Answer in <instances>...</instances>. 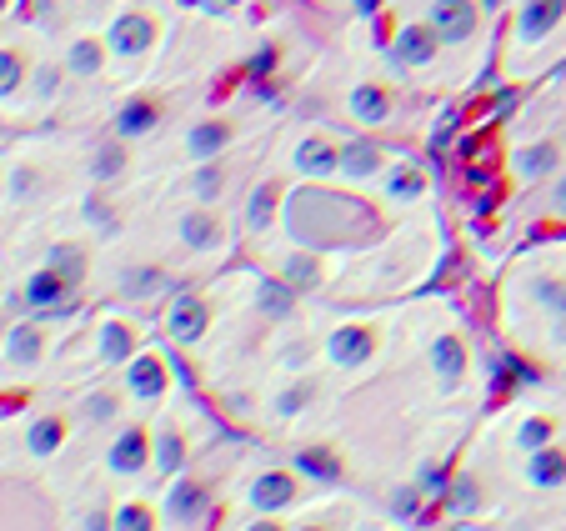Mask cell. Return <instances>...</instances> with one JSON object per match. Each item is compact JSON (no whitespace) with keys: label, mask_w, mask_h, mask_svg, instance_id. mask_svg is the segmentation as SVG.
<instances>
[{"label":"cell","mask_w":566,"mask_h":531,"mask_svg":"<svg viewBox=\"0 0 566 531\" xmlns=\"http://www.w3.org/2000/svg\"><path fill=\"white\" fill-rule=\"evenodd\" d=\"M286 226L301 246H331L341 236H351L356 226H366V211L351 201V196H336V191H321V186H306L286 201Z\"/></svg>","instance_id":"cell-1"},{"label":"cell","mask_w":566,"mask_h":531,"mask_svg":"<svg viewBox=\"0 0 566 531\" xmlns=\"http://www.w3.org/2000/svg\"><path fill=\"white\" fill-rule=\"evenodd\" d=\"M481 26V11H476V0H436L431 6V31L441 46H461L471 41Z\"/></svg>","instance_id":"cell-2"},{"label":"cell","mask_w":566,"mask_h":531,"mask_svg":"<svg viewBox=\"0 0 566 531\" xmlns=\"http://www.w3.org/2000/svg\"><path fill=\"white\" fill-rule=\"evenodd\" d=\"M326 351H331V361H336V366H366V361L376 356V331H371V326H361V321H346V326H336V331H331Z\"/></svg>","instance_id":"cell-3"},{"label":"cell","mask_w":566,"mask_h":531,"mask_svg":"<svg viewBox=\"0 0 566 531\" xmlns=\"http://www.w3.org/2000/svg\"><path fill=\"white\" fill-rule=\"evenodd\" d=\"M26 306L31 311H41V316H61L66 306H71V281L61 276V271H36L31 281H26Z\"/></svg>","instance_id":"cell-4"},{"label":"cell","mask_w":566,"mask_h":531,"mask_svg":"<svg viewBox=\"0 0 566 531\" xmlns=\"http://www.w3.org/2000/svg\"><path fill=\"white\" fill-rule=\"evenodd\" d=\"M106 461H111L116 476H136V471H146V466H151V436H146L141 426H126V431L111 441Z\"/></svg>","instance_id":"cell-5"},{"label":"cell","mask_w":566,"mask_h":531,"mask_svg":"<svg viewBox=\"0 0 566 531\" xmlns=\"http://www.w3.org/2000/svg\"><path fill=\"white\" fill-rule=\"evenodd\" d=\"M296 501V476L291 471H261L256 481H251V506L261 511V516H271V511H281V506H291Z\"/></svg>","instance_id":"cell-6"},{"label":"cell","mask_w":566,"mask_h":531,"mask_svg":"<svg viewBox=\"0 0 566 531\" xmlns=\"http://www.w3.org/2000/svg\"><path fill=\"white\" fill-rule=\"evenodd\" d=\"M166 326H171V336H176V341H201V336H206V326H211V311H206V301H201V296H176V301H171Z\"/></svg>","instance_id":"cell-7"},{"label":"cell","mask_w":566,"mask_h":531,"mask_svg":"<svg viewBox=\"0 0 566 531\" xmlns=\"http://www.w3.org/2000/svg\"><path fill=\"white\" fill-rule=\"evenodd\" d=\"M151 41H156L151 16H121L111 26V51L116 56H141V51H151Z\"/></svg>","instance_id":"cell-8"},{"label":"cell","mask_w":566,"mask_h":531,"mask_svg":"<svg viewBox=\"0 0 566 531\" xmlns=\"http://www.w3.org/2000/svg\"><path fill=\"white\" fill-rule=\"evenodd\" d=\"M166 366H161V356H131V371H126V386H131V396H141V401H156V396H166Z\"/></svg>","instance_id":"cell-9"},{"label":"cell","mask_w":566,"mask_h":531,"mask_svg":"<svg viewBox=\"0 0 566 531\" xmlns=\"http://www.w3.org/2000/svg\"><path fill=\"white\" fill-rule=\"evenodd\" d=\"M561 16H566V0H526L521 6V36L541 41V36H551L561 26Z\"/></svg>","instance_id":"cell-10"},{"label":"cell","mask_w":566,"mask_h":531,"mask_svg":"<svg viewBox=\"0 0 566 531\" xmlns=\"http://www.w3.org/2000/svg\"><path fill=\"white\" fill-rule=\"evenodd\" d=\"M296 171H306V176H331V171H341V156H336V146H331L326 136H306V141L296 146Z\"/></svg>","instance_id":"cell-11"},{"label":"cell","mask_w":566,"mask_h":531,"mask_svg":"<svg viewBox=\"0 0 566 531\" xmlns=\"http://www.w3.org/2000/svg\"><path fill=\"white\" fill-rule=\"evenodd\" d=\"M431 366H436V381L441 386H456L466 376V346L456 336H436L431 341Z\"/></svg>","instance_id":"cell-12"},{"label":"cell","mask_w":566,"mask_h":531,"mask_svg":"<svg viewBox=\"0 0 566 531\" xmlns=\"http://www.w3.org/2000/svg\"><path fill=\"white\" fill-rule=\"evenodd\" d=\"M436 31L431 26H406L401 36H396V56L406 61V66H431L436 61Z\"/></svg>","instance_id":"cell-13"},{"label":"cell","mask_w":566,"mask_h":531,"mask_svg":"<svg viewBox=\"0 0 566 531\" xmlns=\"http://www.w3.org/2000/svg\"><path fill=\"white\" fill-rule=\"evenodd\" d=\"M231 146V126L226 121H201V126H191V136H186V151L196 156V161H206L211 166V156H221Z\"/></svg>","instance_id":"cell-14"},{"label":"cell","mask_w":566,"mask_h":531,"mask_svg":"<svg viewBox=\"0 0 566 531\" xmlns=\"http://www.w3.org/2000/svg\"><path fill=\"white\" fill-rule=\"evenodd\" d=\"M171 516L176 521H196L201 511H206V486L196 481V476H176V486H171Z\"/></svg>","instance_id":"cell-15"},{"label":"cell","mask_w":566,"mask_h":531,"mask_svg":"<svg viewBox=\"0 0 566 531\" xmlns=\"http://www.w3.org/2000/svg\"><path fill=\"white\" fill-rule=\"evenodd\" d=\"M526 481H531V486H561V481H566V451H556V446L531 451V461H526Z\"/></svg>","instance_id":"cell-16"},{"label":"cell","mask_w":566,"mask_h":531,"mask_svg":"<svg viewBox=\"0 0 566 531\" xmlns=\"http://www.w3.org/2000/svg\"><path fill=\"white\" fill-rule=\"evenodd\" d=\"M181 241H186L191 251H211V246L221 241V221H216L211 211H186V216H181Z\"/></svg>","instance_id":"cell-17"},{"label":"cell","mask_w":566,"mask_h":531,"mask_svg":"<svg viewBox=\"0 0 566 531\" xmlns=\"http://www.w3.org/2000/svg\"><path fill=\"white\" fill-rule=\"evenodd\" d=\"M296 471L301 476H316V481H336L341 476V456L331 446H301L296 451Z\"/></svg>","instance_id":"cell-18"},{"label":"cell","mask_w":566,"mask_h":531,"mask_svg":"<svg viewBox=\"0 0 566 531\" xmlns=\"http://www.w3.org/2000/svg\"><path fill=\"white\" fill-rule=\"evenodd\" d=\"M156 121H161L156 101H126L121 116H116V131L121 136H146V131H156Z\"/></svg>","instance_id":"cell-19"},{"label":"cell","mask_w":566,"mask_h":531,"mask_svg":"<svg viewBox=\"0 0 566 531\" xmlns=\"http://www.w3.org/2000/svg\"><path fill=\"white\" fill-rule=\"evenodd\" d=\"M386 111H391V96H386L381 86H356V91H351V116H356V121L376 126V121H386Z\"/></svg>","instance_id":"cell-20"},{"label":"cell","mask_w":566,"mask_h":531,"mask_svg":"<svg viewBox=\"0 0 566 531\" xmlns=\"http://www.w3.org/2000/svg\"><path fill=\"white\" fill-rule=\"evenodd\" d=\"M256 306H261L266 316H291V306H296V291H291L281 276H266V281L256 286Z\"/></svg>","instance_id":"cell-21"},{"label":"cell","mask_w":566,"mask_h":531,"mask_svg":"<svg viewBox=\"0 0 566 531\" xmlns=\"http://www.w3.org/2000/svg\"><path fill=\"white\" fill-rule=\"evenodd\" d=\"M101 356L106 361H131L136 356V336H131L126 321H106L101 326Z\"/></svg>","instance_id":"cell-22"},{"label":"cell","mask_w":566,"mask_h":531,"mask_svg":"<svg viewBox=\"0 0 566 531\" xmlns=\"http://www.w3.org/2000/svg\"><path fill=\"white\" fill-rule=\"evenodd\" d=\"M41 351H46V341H41V331H36V326H16V331L6 336V356H11L16 366L41 361Z\"/></svg>","instance_id":"cell-23"},{"label":"cell","mask_w":566,"mask_h":531,"mask_svg":"<svg viewBox=\"0 0 566 531\" xmlns=\"http://www.w3.org/2000/svg\"><path fill=\"white\" fill-rule=\"evenodd\" d=\"M26 441H31L36 456H51V451H61V441H66V421H61V416H41Z\"/></svg>","instance_id":"cell-24"},{"label":"cell","mask_w":566,"mask_h":531,"mask_svg":"<svg viewBox=\"0 0 566 531\" xmlns=\"http://www.w3.org/2000/svg\"><path fill=\"white\" fill-rule=\"evenodd\" d=\"M276 201H281V191H276V186H261V191L246 201V226H251V231H266L271 216H276Z\"/></svg>","instance_id":"cell-25"},{"label":"cell","mask_w":566,"mask_h":531,"mask_svg":"<svg viewBox=\"0 0 566 531\" xmlns=\"http://www.w3.org/2000/svg\"><path fill=\"white\" fill-rule=\"evenodd\" d=\"M181 461H186V441H181L176 431H161V436H156V466H161L166 476H176Z\"/></svg>","instance_id":"cell-26"},{"label":"cell","mask_w":566,"mask_h":531,"mask_svg":"<svg viewBox=\"0 0 566 531\" xmlns=\"http://www.w3.org/2000/svg\"><path fill=\"white\" fill-rule=\"evenodd\" d=\"M446 496H451V511H456V516H476V511H481V486H476V476H456V486H451Z\"/></svg>","instance_id":"cell-27"},{"label":"cell","mask_w":566,"mask_h":531,"mask_svg":"<svg viewBox=\"0 0 566 531\" xmlns=\"http://www.w3.org/2000/svg\"><path fill=\"white\" fill-rule=\"evenodd\" d=\"M531 296H536V306H546L551 316H566V281H556V276H536Z\"/></svg>","instance_id":"cell-28"},{"label":"cell","mask_w":566,"mask_h":531,"mask_svg":"<svg viewBox=\"0 0 566 531\" xmlns=\"http://www.w3.org/2000/svg\"><path fill=\"white\" fill-rule=\"evenodd\" d=\"M111 531H156V516H151V506L126 501V506L111 516Z\"/></svg>","instance_id":"cell-29"},{"label":"cell","mask_w":566,"mask_h":531,"mask_svg":"<svg viewBox=\"0 0 566 531\" xmlns=\"http://www.w3.org/2000/svg\"><path fill=\"white\" fill-rule=\"evenodd\" d=\"M551 436H556V421H551V416H531V421H521V431H516V441H521L526 451L551 446Z\"/></svg>","instance_id":"cell-30"},{"label":"cell","mask_w":566,"mask_h":531,"mask_svg":"<svg viewBox=\"0 0 566 531\" xmlns=\"http://www.w3.org/2000/svg\"><path fill=\"white\" fill-rule=\"evenodd\" d=\"M101 61H106L101 41H76V46H71V71H76V76H96Z\"/></svg>","instance_id":"cell-31"},{"label":"cell","mask_w":566,"mask_h":531,"mask_svg":"<svg viewBox=\"0 0 566 531\" xmlns=\"http://www.w3.org/2000/svg\"><path fill=\"white\" fill-rule=\"evenodd\" d=\"M376 161H381V156H376V146H366V141H361V146H346L341 171H346V176H371V171H376Z\"/></svg>","instance_id":"cell-32"},{"label":"cell","mask_w":566,"mask_h":531,"mask_svg":"<svg viewBox=\"0 0 566 531\" xmlns=\"http://www.w3.org/2000/svg\"><path fill=\"white\" fill-rule=\"evenodd\" d=\"M386 191H391L396 201H416V196L426 191V176H421L416 166H401V171L391 176V186H386Z\"/></svg>","instance_id":"cell-33"},{"label":"cell","mask_w":566,"mask_h":531,"mask_svg":"<svg viewBox=\"0 0 566 531\" xmlns=\"http://www.w3.org/2000/svg\"><path fill=\"white\" fill-rule=\"evenodd\" d=\"M311 396H316V386H311V381L286 386V391L276 396V416H296V411H306V406H311Z\"/></svg>","instance_id":"cell-34"},{"label":"cell","mask_w":566,"mask_h":531,"mask_svg":"<svg viewBox=\"0 0 566 531\" xmlns=\"http://www.w3.org/2000/svg\"><path fill=\"white\" fill-rule=\"evenodd\" d=\"M51 271H61V276L76 286V281H81V271H86V256H81L76 246H56V251H51Z\"/></svg>","instance_id":"cell-35"},{"label":"cell","mask_w":566,"mask_h":531,"mask_svg":"<svg viewBox=\"0 0 566 531\" xmlns=\"http://www.w3.org/2000/svg\"><path fill=\"white\" fill-rule=\"evenodd\" d=\"M551 166H556V146H546V141H541V146L521 151V171H526V176H546Z\"/></svg>","instance_id":"cell-36"},{"label":"cell","mask_w":566,"mask_h":531,"mask_svg":"<svg viewBox=\"0 0 566 531\" xmlns=\"http://www.w3.org/2000/svg\"><path fill=\"white\" fill-rule=\"evenodd\" d=\"M21 76H26V61L16 51H0V96H11L21 86Z\"/></svg>","instance_id":"cell-37"},{"label":"cell","mask_w":566,"mask_h":531,"mask_svg":"<svg viewBox=\"0 0 566 531\" xmlns=\"http://www.w3.org/2000/svg\"><path fill=\"white\" fill-rule=\"evenodd\" d=\"M121 166H126V151H121V146H101V151H96V161H91L96 181H106V176H121Z\"/></svg>","instance_id":"cell-38"},{"label":"cell","mask_w":566,"mask_h":531,"mask_svg":"<svg viewBox=\"0 0 566 531\" xmlns=\"http://www.w3.org/2000/svg\"><path fill=\"white\" fill-rule=\"evenodd\" d=\"M286 286H291V291L316 286V261H311V256H291V266H286Z\"/></svg>","instance_id":"cell-39"},{"label":"cell","mask_w":566,"mask_h":531,"mask_svg":"<svg viewBox=\"0 0 566 531\" xmlns=\"http://www.w3.org/2000/svg\"><path fill=\"white\" fill-rule=\"evenodd\" d=\"M191 191H196V201H216L221 196V171L216 166H201L196 181H191Z\"/></svg>","instance_id":"cell-40"},{"label":"cell","mask_w":566,"mask_h":531,"mask_svg":"<svg viewBox=\"0 0 566 531\" xmlns=\"http://www.w3.org/2000/svg\"><path fill=\"white\" fill-rule=\"evenodd\" d=\"M156 286H161L156 271H131V276H126V291H131V296H146V291H156Z\"/></svg>","instance_id":"cell-41"},{"label":"cell","mask_w":566,"mask_h":531,"mask_svg":"<svg viewBox=\"0 0 566 531\" xmlns=\"http://www.w3.org/2000/svg\"><path fill=\"white\" fill-rule=\"evenodd\" d=\"M86 416H91V421H111V416H116V396H91V401H86Z\"/></svg>","instance_id":"cell-42"},{"label":"cell","mask_w":566,"mask_h":531,"mask_svg":"<svg viewBox=\"0 0 566 531\" xmlns=\"http://www.w3.org/2000/svg\"><path fill=\"white\" fill-rule=\"evenodd\" d=\"M86 531H111V516L106 511H86Z\"/></svg>","instance_id":"cell-43"},{"label":"cell","mask_w":566,"mask_h":531,"mask_svg":"<svg viewBox=\"0 0 566 531\" xmlns=\"http://www.w3.org/2000/svg\"><path fill=\"white\" fill-rule=\"evenodd\" d=\"M246 531H281V526H276V521H271V516H261V521H251V526H246Z\"/></svg>","instance_id":"cell-44"},{"label":"cell","mask_w":566,"mask_h":531,"mask_svg":"<svg viewBox=\"0 0 566 531\" xmlns=\"http://www.w3.org/2000/svg\"><path fill=\"white\" fill-rule=\"evenodd\" d=\"M556 211H566V176L556 181Z\"/></svg>","instance_id":"cell-45"},{"label":"cell","mask_w":566,"mask_h":531,"mask_svg":"<svg viewBox=\"0 0 566 531\" xmlns=\"http://www.w3.org/2000/svg\"><path fill=\"white\" fill-rule=\"evenodd\" d=\"M356 11H361V16H371V11H376V0H356Z\"/></svg>","instance_id":"cell-46"},{"label":"cell","mask_w":566,"mask_h":531,"mask_svg":"<svg viewBox=\"0 0 566 531\" xmlns=\"http://www.w3.org/2000/svg\"><path fill=\"white\" fill-rule=\"evenodd\" d=\"M296 531H326V526H296Z\"/></svg>","instance_id":"cell-47"},{"label":"cell","mask_w":566,"mask_h":531,"mask_svg":"<svg viewBox=\"0 0 566 531\" xmlns=\"http://www.w3.org/2000/svg\"><path fill=\"white\" fill-rule=\"evenodd\" d=\"M6 6H11V0H0V11H6Z\"/></svg>","instance_id":"cell-48"},{"label":"cell","mask_w":566,"mask_h":531,"mask_svg":"<svg viewBox=\"0 0 566 531\" xmlns=\"http://www.w3.org/2000/svg\"><path fill=\"white\" fill-rule=\"evenodd\" d=\"M486 6H496V0H486Z\"/></svg>","instance_id":"cell-49"}]
</instances>
